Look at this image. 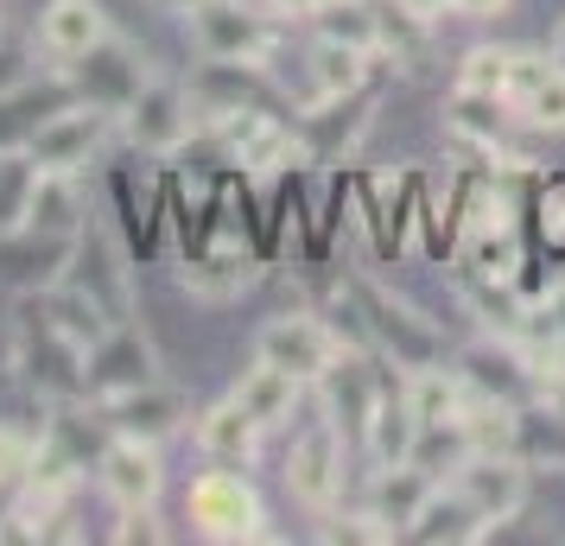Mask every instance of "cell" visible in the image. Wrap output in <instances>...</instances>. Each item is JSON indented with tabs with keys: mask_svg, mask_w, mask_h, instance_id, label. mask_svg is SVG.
Returning a JSON list of instances; mask_svg holds the SVG:
<instances>
[{
	"mask_svg": "<svg viewBox=\"0 0 565 546\" xmlns=\"http://www.w3.org/2000/svg\"><path fill=\"white\" fill-rule=\"evenodd\" d=\"M103 419H108V432H121V439L159 445V439H172V432L184 426V394L147 382V388L108 394V400H103Z\"/></svg>",
	"mask_w": 565,
	"mask_h": 546,
	"instance_id": "obj_13",
	"label": "cell"
},
{
	"mask_svg": "<svg viewBox=\"0 0 565 546\" xmlns=\"http://www.w3.org/2000/svg\"><path fill=\"white\" fill-rule=\"evenodd\" d=\"M433 470H419V464H382V483H375V508L369 515L382 521L387 534H407V521L419 515V502L433 495Z\"/></svg>",
	"mask_w": 565,
	"mask_h": 546,
	"instance_id": "obj_21",
	"label": "cell"
},
{
	"mask_svg": "<svg viewBox=\"0 0 565 546\" xmlns=\"http://www.w3.org/2000/svg\"><path fill=\"white\" fill-rule=\"evenodd\" d=\"M115 540H159L153 508H121V527H115Z\"/></svg>",
	"mask_w": 565,
	"mask_h": 546,
	"instance_id": "obj_28",
	"label": "cell"
},
{
	"mask_svg": "<svg viewBox=\"0 0 565 546\" xmlns=\"http://www.w3.org/2000/svg\"><path fill=\"white\" fill-rule=\"evenodd\" d=\"M463 382L458 375H445V368H413V382H407V400H413V414H419V426H451V419L463 414Z\"/></svg>",
	"mask_w": 565,
	"mask_h": 546,
	"instance_id": "obj_23",
	"label": "cell"
},
{
	"mask_svg": "<svg viewBox=\"0 0 565 546\" xmlns=\"http://www.w3.org/2000/svg\"><path fill=\"white\" fill-rule=\"evenodd\" d=\"M451 483L483 508V521H509L514 508L527 502V470H521L514 451H470Z\"/></svg>",
	"mask_w": 565,
	"mask_h": 546,
	"instance_id": "obj_12",
	"label": "cell"
},
{
	"mask_svg": "<svg viewBox=\"0 0 565 546\" xmlns=\"http://www.w3.org/2000/svg\"><path fill=\"white\" fill-rule=\"evenodd\" d=\"M394 210H401V179H369V223H375V242H382V248L401 242V229H394L401 216H394Z\"/></svg>",
	"mask_w": 565,
	"mask_h": 546,
	"instance_id": "obj_26",
	"label": "cell"
},
{
	"mask_svg": "<svg viewBox=\"0 0 565 546\" xmlns=\"http://www.w3.org/2000/svg\"><path fill=\"white\" fill-rule=\"evenodd\" d=\"M96 477H103V490H108V502H115V508H153L159 483H166L153 445H147V439H121V432H115V445L103 451Z\"/></svg>",
	"mask_w": 565,
	"mask_h": 546,
	"instance_id": "obj_14",
	"label": "cell"
},
{
	"mask_svg": "<svg viewBox=\"0 0 565 546\" xmlns=\"http://www.w3.org/2000/svg\"><path fill=\"white\" fill-rule=\"evenodd\" d=\"M286 483L306 508H331L337 483H343V445H337L331 419H311L306 432L292 439V458H286Z\"/></svg>",
	"mask_w": 565,
	"mask_h": 546,
	"instance_id": "obj_9",
	"label": "cell"
},
{
	"mask_svg": "<svg viewBox=\"0 0 565 546\" xmlns=\"http://www.w3.org/2000/svg\"><path fill=\"white\" fill-rule=\"evenodd\" d=\"M413 445H419L413 400L407 394H375L369 400V451H375V464H413Z\"/></svg>",
	"mask_w": 565,
	"mask_h": 546,
	"instance_id": "obj_19",
	"label": "cell"
},
{
	"mask_svg": "<svg viewBox=\"0 0 565 546\" xmlns=\"http://www.w3.org/2000/svg\"><path fill=\"white\" fill-rule=\"evenodd\" d=\"M83 184L77 172H39L32 165V184H26V229H52V235H83Z\"/></svg>",
	"mask_w": 565,
	"mask_h": 546,
	"instance_id": "obj_17",
	"label": "cell"
},
{
	"mask_svg": "<svg viewBox=\"0 0 565 546\" xmlns=\"http://www.w3.org/2000/svg\"><path fill=\"white\" fill-rule=\"evenodd\" d=\"M216 115V133H223V147L235 153V165H248V172H280L286 159L299 153V140L286 121L274 115H260V108H210Z\"/></svg>",
	"mask_w": 565,
	"mask_h": 546,
	"instance_id": "obj_8",
	"label": "cell"
},
{
	"mask_svg": "<svg viewBox=\"0 0 565 546\" xmlns=\"http://www.w3.org/2000/svg\"><path fill=\"white\" fill-rule=\"evenodd\" d=\"M184 20H191V45H198V57L223 64V71L260 64V57L274 52V26L260 20L248 0H198Z\"/></svg>",
	"mask_w": 565,
	"mask_h": 546,
	"instance_id": "obj_1",
	"label": "cell"
},
{
	"mask_svg": "<svg viewBox=\"0 0 565 546\" xmlns=\"http://www.w3.org/2000/svg\"><path fill=\"white\" fill-rule=\"evenodd\" d=\"M108 133H115V108L71 103V108H57L52 121L32 133L26 159L39 165V172H83V165L108 147Z\"/></svg>",
	"mask_w": 565,
	"mask_h": 546,
	"instance_id": "obj_2",
	"label": "cell"
},
{
	"mask_svg": "<svg viewBox=\"0 0 565 546\" xmlns=\"http://www.w3.org/2000/svg\"><path fill=\"white\" fill-rule=\"evenodd\" d=\"M191 521L204 540H260V495L235 470H204L191 483Z\"/></svg>",
	"mask_w": 565,
	"mask_h": 546,
	"instance_id": "obj_5",
	"label": "cell"
},
{
	"mask_svg": "<svg viewBox=\"0 0 565 546\" xmlns=\"http://www.w3.org/2000/svg\"><path fill=\"white\" fill-rule=\"evenodd\" d=\"M540 229H546V242L565 248V184H546V197H540Z\"/></svg>",
	"mask_w": 565,
	"mask_h": 546,
	"instance_id": "obj_27",
	"label": "cell"
},
{
	"mask_svg": "<svg viewBox=\"0 0 565 546\" xmlns=\"http://www.w3.org/2000/svg\"><path fill=\"white\" fill-rule=\"evenodd\" d=\"M509 0H451V13H463V20H495Z\"/></svg>",
	"mask_w": 565,
	"mask_h": 546,
	"instance_id": "obj_30",
	"label": "cell"
},
{
	"mask_svg": "<svg viewBox=\"0 0 565 546\" xmlns=\"http://www.w3.org/2000/svg\"><path fill=\"white\" fill-rule=\"evenodd\" d=\"M121 115H128V140L140 153H179L198 103H191V89H179L172 77H140V89L128 96Z\"/></svg>",
	"mask_w": 565,
	"mask_h": 546,
	"instance_id": "obj_6",
	"label": "cell"
},
{
	"mask_svg": "<svg viewBox=\"0 0 565 546\" xmlns=\"http://www.w3.org/2000/svg\"><path fill=\"white\" fill-rule=\"evenodd\" d=\"M83 235H52V229H0V287L13 292H57L64 274L77 267Z\"/></svg>",
	"mask_w": 565,
	"mask_h": 546,
	"instance_id": "obj_3",
	"label": "cell"
},
{
	"mask_svg": "<svg viewBox=\"0 0 565 546\" xmlns=\"http://www.w3.org/2000/svg\"><path fill=\"white\" fill-rule=\"evenodd\" d=\"M356 312L369 318V331L382 338V350L407 368V375L438 363V331L426 324V318H413V306H401V299L382 292L375 280H356Z\"/></svg>",
	"mask_w": 565,
	"mask_h": 546,
	"instance_id": "obj_7",
	"label": "cell"
},
{
	"mask_svg": "<svg viewBox=\"0 0 565 546\" xmlns=\"http://www.w3.org/2000/svg\"><path fill=\"white\" fill-rule=\"evenodd\" d=\"M553 64L565 71V26H559V39H553Z\"/></svg>",
	"mask_w": 565,
	"mask_h": 546,
	"instance_id": "obj_33",
	"label": "cell"
},
{
	"mask_svg": "<svg viewBox=\"0 0 565 546\" xmlns=\"http://www.w3.org/2000/svg\"><path fill=\"white\" fill-rule=\"evenodd\" d=\"M39 52L52 57L57 71H71V64H83V57L96 52V45H108L115 32H108V13L96 7V0H52L45 13H39Z\"/></svg>",
	"mask_w": 565,
	"mask_h": 546,
	"instance_id": "obj_10",
	"label": "cell"
},
{
	"mask_svg": "<svg viewBox=\"0 0 565 546\" xmlns=\"http://www.w3.org/2000/svg\"><path fill=\"white\" fill-rule=\"evenodd\" d=\"M502 103L527 121V128L559 133L565 128V71L553 57H509V83H502Z\"/></svg>",
	"mask_w": 565,
	"mask_h": 546,
	"instance_id": "obj_11",
	"label": "cell"
},
{
	"mask_svg": "<svg viewBox=\"0 0 565 546\" xmlns=\"http://www.w3.org/2000/svg\"><path fill=\"white\" fill-rule=\"evenodd\" d=\"M299 388H306L299 375H286V368L255 356V368H242V382H235V400H242V414L260 419V432H267V426H286V419H292Z\"/></svg>",
	"mask_w": 565,
	"mask_h": 546,
	"instance_id": "obj_18",
	"label": "cell"
},
{
	"mask_svg": "<svg viewBox=\"0 0 565 546\" xmlns=\"http://www.w3.org/2000/svg\"><path fill=\"white\" fill-rule=\"evenodd\" d=\"M401 7H407V13H419V20H438V13H445L451 0H401Z\"/></svg>",
	"mask_w": 565,
	"mask_h": 546,
	"instance_id": "obj_31",
	"label": "cell"
},
{
	"mask_svg": "<svg viewBox=\"0 0 565 546\" xmlns=\"http://www.w3.org/2000/svg\"><path fill=\"white\" fill-rule=\"evenodd\" d=\"M483 534H489L483 508L458 483H445V490L433 483V495L419 502V515L407 521V540H419V546H470V540H483Z\"/></svg>",
	"mask_w": 565,
	"mask_h": 546,
	"instance_id": "obj_15",
	"label": "cell"
},
{
	"mask_svg": "<svg viewBox=\"0 0 565 546\" xmlns=\"http://www.w3.org/2000/svg\"><path fill=\"white\" fill-rule=\"evenodd\" d=\"M147 7H159V13H191L198 0H147Z\"/></svg>",
	"mask_w": 565,
	"mask_h": 546,
	"instance_id": "obj_32",
	"label": "cell"
},
{
	"mask_svg": "<svg viewBox=\"0 0 565 546\" xmlns=\"http://www.w3.org/2000/svg\"><path fill=\"white\" fill-rule=\"evenodd\" d=\"M255 439H260V419L242 414L235 394L198 419V445H204V458H216V464H248L255 458Z\"/></svg>",
	"mask_w": 565,
	"mask_h": 546,
	"instance_id": "obj_22",
	"label": "cell"
},
{
	"mask_svg": "<svg viewBox=\"0 0 565 546\" xmlns=\"http://www.w3.org/2000/svg\"><path fill=\"white\" fill-rule=\"evenodd\" d=\"M509 57L514 52H470L458 71V89H470V96H502V83H509Z\"/></svg>",
	"mask_w": 565,
	"mask_h": 546,
	"instance_id": "obj_25",
	"label": "cell"
},
{
	"mask_svg": "<svg viewBox=\"0 0 565 546\" xmlns=\"http://www.w3.org/2000/svg\"><path fill=\"white\" fill-rule=\"evenodd\" d=\"M274 13H286V20H318V13H331L337 0H267Z\"/></svg>",
	"mask_w": 565,
	"mask_h": 546,
	"instance_id": "obj_29",
	"label": "cell"
},
{
	"mask_svg": "<svg viewBox=\"0 0 565 546\" xmlns=\"http://www.w3.org/2000/svg\"><path fill=\"white\" fill-rule=\"evenodd\" d=\"M255 356L286 368V375H299V382H324V375L343 363V343H337V331L318 324V318H267L260 338H255Z\"/></svg>",
	"mask_w": 565,
	"mask_h": 546,
	"instance_id": "obj_4",
	"label": "cell"
},
{
	"mask_svg": "<svg viewBox=\"0 0 565 546\" xmlns=\"http://www.w3.org/2000/svg\"><path fill=\"white\" fill-rule=\"evenodd\" d=\"M242 287H255V260L248 255H204L184 267V292H198V299H235Z\"/></svg>",
	"mask_w": 565,
	"mask_h": 546,
	"instance_id": "obj_24",
	"label": "cell"
},
{
	"mask_svg": "<svg viewBox=\"0 0 565 546\" xmlns=\"http://www.w3.org/2000/svg\"><path fill=\"white\" fill-rule=\"evenodd\" d=\"M153 382V350L134 338V324H108L103 343L89 350V394L108 400V394H128Z\"/></svg>",
	"mask_w": 565,
	"mask_h": 546,
	"instance_id": "obj_16",
	"label": "cell"
},
{
	"mask_svg": "<svg viewBox=\"0 0 565 546\" xmlns=\"http://www.w3.org/2000/svg\"><path fill=\"white\" fill-rule=\"evenodd\" d=\"M369 57L375 52H362V45H343V39H318L311 45V108H324L337 103V96H350L362 77H369Z\"/></svg>",
	"mask_w": 565,
	"mask_h": 546,
	"instance_id": "obj_20",
	"label": "cell"
}]
</instances>
